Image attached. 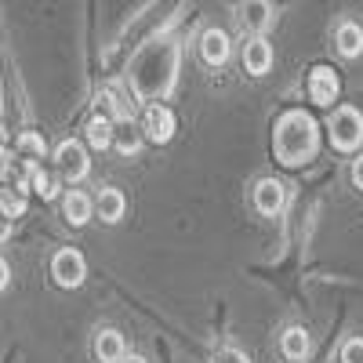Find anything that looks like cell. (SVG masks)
<instances>
[{
  "mask_svg": "<svg viewBox=\"0 0 363 363\" xmlns=\"http://www.w3.org/2000/svg\"><path fill=\"white\" fill-rule=\"evenodd\" d=\"M272 149H277V160L287 164V167H298L316 157L320 149V128L316 120L306 113V109H291L280 116L277 124V135H272Z\"/></svg>",
  "mask_w": 363,
  "mask_h": 363,
  "instance_id": "cell-1",
  "label": "cell"
},
{
  "mask_svg": "<svg viewBox=\"0 0 363 363\" xmlns=\"http://www.w3.org/2000/svg\"><path fill=\"white\" fill-rule=\"evenodd\" d=\"M113 142H116V149H120L124 157H131V153H138V149H142V135L131 131V128H128V131H120Z\"/></svg>",
  "mask_w": 363,
  "mask_h": 363,
  "instance_id": "cell-19",
  "label": "cell"
},
{
  "mask_svg": "<svg viewBox=\"0 0 363 363\" xmlns=\"http://www.w3.org/2000/svg\"><path fill=\"white\" fill-rule=\"evenodd\" d=\"M284 200H287V193H284V186L277 178H262L255 186V207L262 211V215H269V218L284 211Z\"/></svg>",
  "mask_w": 363,
  "mask_h": 363,
  "instance_id": "cell-7",
  "label": "cell"
},
{
  "mask_svg": "<svg viewBox=\"0 0 363 363\" xmlns=\"http://www.w3.org/2000/svg\"><path fill=\"white\" fill-rule=\"evenodd\" d=\"M338 91H342V80L335 77V69H327V66H316L309 73V99L316 106H330L338 99Z\"/></svg>",
  "mask_w": 363,
  "mask_h": 363,
  "instance_id": "cell-6",
  "label": "cell"
},
{
  "mask_svg": "<svg viewBox=\"0 0 363 363\" xmlns=\"http://www.w3.org/2000/svg\"><path fill=\"white\" fill-rule=\"evenodd\" d=\"M18 149H22V153H29L33 160H40L44 157V138L33 135V131H26V135H18Z\"/></svg>",
  "mask_w": 363,
  "mask_h": 363,
  "instance_id": "cell-20",
  "label": "cell"
},
{
  "mask_svg": "<svg viewBox=\"0 0 363 363\" xmlns=\"http://www.w3.org/2000/svg\"><path fill=\"white\" fill-rule=\"evenodd\" d=\"M244 69H247L251 77H265V73L272 69V48H269L265 37H251V40L244 44Z\"/></svg>",
  "mask_w": 363,
  "mask_h": 363,
  "instance_id": "cell-8",
  "label": "cell"
},
{
  "mask_svg": "<svg viewBox=\"0 0 363 363\" xmlns=\"http://www.w3.org/2000/svg\"><path fill=\"white\" fill-rule=\"evenodd\" d=\"M124 363H145V359H142V356H131V359H124Z\"/></svg>",
  "mask_w": 363,
  "mask_h": 363,
  "instance_id": "cell-28",
  "label": "cell"
},
{
  "mask_svg": "<svg viewBox=\"0 0 363 363\" xmlns=\"http://www.w3.org/2000/svg\"><path fill=\"white\" fill-rule=\"evenodd\" d=\"M113 124H116V120H109L106 113L102 116H91L87 120V145L91 149H99V153H102V149H109L113 145V138H116V131H113Z\"/></svg>",
  "mask_w": 363,
  "mask_h": 363,
  "instance_id": "cell-13",
  "label": "cell"
},
{
  "mask_svg": "<svg viewBox=\"0 0 363 363\" xmlns=\"http://www.w3.org/2000/svg\"><path fill=\"white\" fill-rule=\"evenodd\" d=\"M124 207H128V200H124V193H120V189H102V193H99V200H95L99 218H102V222H109V225L124 218Z\"/></svg>",
  "mask_w": 363,
  "mask_h": 363,
  "instance_id": "cell-14",
  "label": "cell"
},
{
  "mask_svg": "<svg viewBox=\"0 0 363 363\" xmlns=\"http://www.w3.org/2000/svg\"><path fill=\"white\" fill-rule=\"evenodd\" d=\"M8 280H11V269H8V262H4V258H0V291L8 287Z\"/></svg>",
  "mask_w": 363,
  "mask_h": 363,
  "instance_id": "cell-27",
  "label": "cell"
},
{
  "mask_svg": "<svg viewBox=\"0 0 363 363\" xmlns=\"http://www.w3.org/2000/svg\"><path fill=\"white\" fill-rule=\"evenodd\" d=\"M0 207H4L11 218H18L22 211H26V196H22L18 189H15V193H0Z\"/></svg>",
  "mask_w": 363,
  "mask_h": 363,
  "instance_id": "cell-21",
  "label": "cell"
},
{
  "mask_svg": "<svg viewBox=\"0 0 363 363\" xmlns=\"http://www.w3.org/2000/svg\"><path fill=\"white\" fill-rule=\"evenodd\" d=\"M269 22H272L269 0H244V4H240V26H244V29H251V33H262Z\"/></svg>",
  "mask_w": 363,
  "mask_h": 363,
  "instance_id": "cell-12",
  "label": "cell"
},
{
  "mask_svg": "<svg viewBox=\"0 0 363 363\" xmlns=\"http://www.w3.org/2000/svg\"><path fill=\"white\" fill-rule=\"evenodd\" d=\"M11 225H15V218L8 215V211H4V207H0V244H4V240L11 236Z\"/></svg>",
  "mask_w": 363,
  "mask_h": 363,
  "instance_id": "cell-25",
  "label": "cell"
},
{
  "mask_svg": "<svg viewBox=\"0 0 363 363\" xmlns=\"http://www.w3.org/2000/svg\"><path fill=\"white\" fill-rule=\"evenodd\" d=\"M95 356H99L102 363H124V359H128V345H124V338H120V330H113V327L99 330Z\"/></svg>",
  "mask_w": 363,
  "mask_h": 363,
  "instance_id": "cell-11",
  "label": "cell"
},
{
  "mask_svg": "<svg viewBox=\"0 0 363 363\" xmlns=\"http://www.w3.org/2000/svg\"><path fill=\"white\" fill-rule=\"evenodd\" d=\"M280 349L287 359H306L309 356V335L301 327H287L284 338H280Z\"/></svg>",
  "mask_w": 363,
  "mask_h": 363,
  "instance_id": "cell-17",
  "label": "cell"
},
{
  "mask_svg": "<svg viewBox=\"0 0 363 363\" xmlns=\"http://www.w3.org/2000/svg\"><path fill=\"white\" fill-rule=\"evenodd\" d=\"M142 131H145V138H149V142H157V145L171 142V138H174V113H171L167 106L153 102V106L145 109V120H142Z\"/></svg>",
  "mask_w": 363,
  "mask_h": 363,
  "instance_id": "cell-5",
  "label": "cell"
},
{
  "mask_svg": "<svg viewBox=\"0 0 363 363\" xmlns=\"http://www.w3.org/2000/svg\"><path fill=\"white\" fill-rule=\"evenodd\" d=\"M62 215H66L69 225H87V218H91V200H87L84 193H66V196H62Z\"/></svg>",
  "mask_w": 363,
  "mask_h": 363,
  "instance_id": "cell-16",
  "label": "cell"
},
{
  "mask_svg": "<svg viewBox=\"0 0 363 363\" xmlns=\"http://www.w3.org/2000/svg\"><path fill=\"white\" fill-rule=\"evenodd\" d=\"M4 135H8V131H4V124H0V142H4Z\"/></svg>",
  "mask_w": 363,
  "mask_h": 363,
  "instance_id": "cell-29",
  "label": "cell"
},
{
  "mask_svg": "<svg viewBox=\"0 0 363 363\" xmlns=\"http://www.w3.org/2000/svg\"><path fill=\"white\" fill-rule=\"evenodd\" d=\"M51 277H55L58 287H80L84 277H87V262H84V255L73 251V247L58 251V255L51 258Z\"/></svg>",
  "mask_w": 363,
  "mask_h": 363,
  "instance_id": "cell-3",
  "label": "cell"
},
{
  "mask_svg": "<svg viewBox=\"0 0 363 363\" xmlns=\"http://www.w3.org/2000/svg\"><path fill=\"white\" fill-rule=\"evenodd\" d=\"M335 44H338V51H342L345 58L363 55V29H359L356 22H342L338 33H335Z\"/></svg>",
  "mask_w": 363,
  "mask_h": 363,
  "instance_id": "cell-15",
  "label": "cell"
},
{
  "mask_svg": "<svg viewBox=\"0 0 363 363\" xmlns=\"http://www.w3.org/2000/svg\"><path fill=\"white\" fill-rule=\"evenodd\" d=\"M352 182H356V189H363V153L352 160Z\"/></svg>",
  "mask_w": 363,
  "mask_h": 363,
  "instance_id": "cell-26",
  "label": "cell"
},
{
  "mask_svg": "<svg viewBox=\"0 0 363 363\" xmlns=\"http://www.w3.org/2000/svg\"><path fill=\"white\" fill-rule=\"evenodd\" d=\"M200 58L207 66H225L229 62V37L222 29H207L200 37Z\"/></svg>",
  "mask_w": 363,
  "mask_h": 363,
  "instance_id": "cell-10",
  "label": "cell"
},
{
  "mask_svg": "<svg viewBox=\"0 0 363 363\" xmlns=\"http://www.w3.org/2000/svg\"><path fill=\"white\" fill-rule=\"evenodd\" d=\"M215 363H247V356L240 352V349H233V345H225V349H218Z\"/></svg>",
  "mask_w": 363,
  "mask_h": 363,
  "instance_id": "cell-24",
  "label": "cell"
},
{
  "mask_svg": "<svg viewBox=\"0 0 363 363\" xmlns=\"http://www.w3.org/2000/svg\"><path fill=\"white\" fill-rule=\"evenodd\" d=\"M55 164H58V174H62V178H69V182H80V178L91 171L87 149H84L77 138H66L62 145L55 149Z\"/></svg>",
  "mask_w": 363,
  "mask_h": 363,
  "instance_id": "cell-4",
  "label": "cell"
},
{
  "mask_svg": "<svg viewBox=\"0 0 363 363\" xmlns=\"http://www.w3.org/2000/svg\"><path fill=\"white\" fill-rule=\"evenodd\" d=\"M102 102H106V116L109 120H124V124L135 120V102H131V95L120 84H109L102 91Z\"/></svg>",
  "mask_w": 363,
  "mask_h": 363,
  "instance_id": "cell-9",
  "label": "cell"
},
{
  "mask_svg": "<svg viewBox=\"0 0 363 363\" xmlns=\"http://www.w3.org/2000/svg\"><path fill=\"white\" fill-rule=\"evenodd\" d=\"M330 145L338 149V153H352V149H359L363 142V116L352 109V106H338L335 113H330Z\"/></svg>",
  "mask_w": 363,
  "mask_h": 363,
  "instance_id": "cell-2",
  "label": "cell"
},
{
  "mask_svg": "<svg viewBox=\"0 0 363 363\" xmlns=\"http://www.w3.org/2000/svg\"><path fill=\"white\" fill-rule=\"evenodd\" d=\"M342 363H363V338H349L342 345Z\"/></svg>",
  "mask_w": 363,
  "mask_h": 363,
  "instance_id": "cell-22",
  "label": "cell"
},
{
  "mask_svg": "<svg viewBox=\"0 0 363 363\" xmlns=\"http://www.w3.org/2000/svg\"><path fill=\"white\" fill-rule=\"evenodd\" d=\"M26 178H29V186H33V193H37L40 200H55V196H58V178L48 174L44 167H33Z\"/></svg>",
  "mask_w": 363,
  "mask_h": 363,
  "instance_id": "cell-18",
  "label": "cell"
},
{
  "mask_svg": "<svg viewBox=\"0 0 363 363\" xmlns=\"http://www.w3.org/2000/svg\"><path fill=\"white\" fill-rule=\"evenodd\" d=\"M11 171H15V153H11L8 145H0V182H4Z\"/></svg>",
  "mask_w": 363,
  "mask_h": 363,
  "instance_id": "cell-23",
  "label": "cell"
}]
</instances>
